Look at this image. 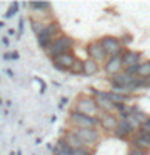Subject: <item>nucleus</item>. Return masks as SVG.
Returning a JSON list of instances; mask_svg holds the SVG:
<instances>
[{
	"label": "nucleus",
	"mask_w": 150,
	"mask_h": 155,
	"mask_svg": "<svg viewBox=\"0 0 150 155\" xmlns=\"http://www.w3.org/2000/svg\"><path fill=\"white\" fill-rule=\"evenodd\" d=\"M18 10H19V3H18V2H13L11 5H10V8L7 10V13H5V18H7V19L13 18L15 15L18 13Z\"/></svg>",
	"instance_id": "obj_22"
},
{
	"label": "nucleus",
	"mask_w": 150,
	"mask_h": 155,
	"mask_svg": "<svg viewBox=\"0 0 150 155\" xmlns=\"http://www.w3.org/2000/svg\"><path fill=\"white\" fill-rule=\"evenodd\" d=\"M34 155H36V153H34Z\"/></svg>",
	"instance_id": "obj_40"
},
{
	"label": "nucleus",
	"mask_w": 150,
	"mask_h": 155,
	"mask_svg": "<svg viewBox=\"0 0 150 155\" xmlns=\"http://www.w3.org/2000/svg\"><path fill=\"white\" fill-rule=\"evenodd\" d=\"M142 63V53L135 52V50H124L123 53V68H132L139 66Z\"/></svg>",
	"instance_id": "obj_11"
},
{
	"label": "nucleus",
	"mask_w": 150,
	"mask_h": 155,
	"mask_svg": "<svg viewBox=\"0 0 150 155\" xmlns=\"http://www.w3.org/2000/svg\"><path fill=\"white\" fill-rule=\"evenodd\" d=\"M139 131H144V133H148V134H150V116L144 121L142 124H140V129H139Z\"/></svg>",
	"instance_id": "obj_25"
},
{
	"label": "nucleus",
	"mask_w": 150,
	"mask_h": 155,
	"mask_svg": "<svg viewBox=\"0 0 150 155\" xmlns=\"http://www.w3.org/2000/svg\"><path fill=\"white\" fill-rule=\"evenodd\" d=\"M90 91H92V94H94V99L97 102L99 111H102L103 115H118V107L111 102V99L108 97V92L97 91L94 87H90Z\"/></svg>",
	"instance_id": "obj_3"
},
{
	"label": "nucleus",
	"mask_w": 150,
	"mask_h": 155,
	"mask_svg": "<svg viewBox=\"0 0 150 155\" xmlns=\"http://www.w3.org/2000/svg\"><path fill=\"white\" fill-rule=\"evenodd\" d=\"M142 79H144V78H142ZM144 87H150V76L144 79Z\"/></svg>",
	"instance_id": "obj_33"
},
{
	"label": "nucleus",
	"mask_w": 150,
	"mask_h": 155,
	"mask_svg": "<svg viewBox=\"0 0 150 155\" xmlns=\"http://www.w3.org/2000/svg\"><path fill=\"white\" fill-rule=\"evenodd\" d=\"M73 110L79 111L82 115H87V116H94V118H97V113H99V107H97L95 99L94 97H89V95H81L76 100Z\"/></svg>",
	"instance_id": "obj_5"
},
{
	"label": "nucleus",
	"mask_w": 150,
	"mask_h": 155,
	"mask_svg": "<svg viewBox=\"0 0 150 155\" xmlns=\"http://www.w3.org/2000/svg\"><path fill=\"white\" fill-rule=\"evenodd\" d=\"M74 45H76V41L71 36L61 34L60 37H57L55 41L45 48V53H47V57L52 60V58L60 57V55H63V53H71V50L74 48Z\"/></svg>",
	"instance_id": "obj_1"
},
{
	"label": "nucleus",
	"mask_w": 150,
	"mask_h": 155,
	"mask_svg": "<svg viewBox=\"0 0 150 155\" xmlns=\"http://www.w3.org/2000/svg\"><path fill=\"white\" fill-rule=\"evenodd\" d=\"M3 28V21H0V29H2Z\"/></svg>",
	"instance_id": "obj_37"
},
{
	"label": "nucleus",
	"mask_w": 150,
	"mask_h": 155,
	"mask_svg": "<svg viewBox=\"0 0 150 155\" xmlns=\"http://www.w3.org/2000/svg\"><path fill=\"white\" fill-rule=\"evenodd\" d=\"M132 133H134V131H132V128L128 124V121H126V120H119V123H118V126H116V129L113 131V136H115L116 139L128 140Z\"/></svg>",
	"instance_id": "obj_13"
},
{
	"label": "nucleus",
	"mask_w": 150,
	"mask_h": 155,
	"mask_svg": "<svg viewBox=\"0 0 150 155\" xmlns=\"http://www.w3.org/2000/svg\"><path fill=\"white\" fill-rule=\"evenodd\" d=\"M137 76L144 78V79L150 76V60H145V61H142L137 66Z\"/></svg>",
	"instance_id": "obj_18"
},
{
	"label": "nucleus",
	"mask_w": 150,
	"mask_h": 155,
	"mask_svg": "<svg viewBox=\"0 0 150 155\" xmlns=\"http://www.w3.org/2000/svg\"><path fill=\"white\" fill-rule=\"evenodd\" d=\"M16 155H23V152H21V150H18V152H16Z\"/></svg>",
	"instance_id": "obj_36"
},
{
	"label": "nucleus",
	"mask_w": 150,
	"mask_h": 155,
	"mask_svg": "<svg viewBox=\"0 0 150 155\" xmlns=\"http://www.w3.org/2000/svg\"><path fill=\"white\" fill-rule=\"evenodd\" d=\"M8 155H16V152H10Z\"/></svg>",
	"instance_id": "obj_38"
},
{
	"label": "nucleus",
	"mask_w": 150,
	"mask_h": 155,
	"mask_svg": "<svg viewBox=\"0 0 150 155\" xmlns=\"http://www.w3.org/2000/svg\"><path fill=\"white\" fill-rule=\"evenodd\" d=\"M3 105V102H2V99H0V107H2Z\"/></svg>",
	"instance_id": "obj_39"
},
{
	"label": "nucleus",
	"mask_w": 150,
	"mask_h": 155,
	"mask_svg": "<svg viewBox=\"0 0 150 155\" xmlns=\"http://www.w3.org/2000/svg\"><path fill=\"white\" fill-rule=\"evenodd\" d=\"M74 133L81 137V140L86 144V147L94 149L97 144L100 142V134L95 128H89V129H74Z\"/></svg>",
	"instance_id": "obj_8"
},
{
	"label": "nucleus",
	"mask_w": 150,
	"mask_h": 155,
	"mask_svg": "<svg viewBox=\"0 0 150 155\" xmlns=\"http://www.w3.org/2000/svg\"><path fill=\"white\" fill-rule=\"evenodd\" d=\"M99 123L102 126V129H105L106 133H113L119 123V118H118V115H102Z\"/></svg>",
	"instance_id": "obj_14"
},
{
	"label": "nucleus",
	"mask_w": 150,
	"mask_h": 155,
	"mask_svg": "<svg viewBox=\"0 0 150 155\" xmlns=\"http://www.w3.org/2000/svg\"><path fill=\"white\" fill-rule=\"evenodd\" d=\"M23 32H24V19L21 18L18 21V34H19V36H23Z\"/></svg>",
	"instance_id": "obj_29"
},
{
	"label": "nucleus",
	"mask_w": 150,
	"mask_h": 155,
	"mask_svg": "<svg viewBox=\"0 0 150 155\" xmlns=\"http://www.w3.org/2000/svg\"><path fill=\"white\" fill-rule=\"evenodd\" d=\"M119 41H121V45H129V44L132 42V37L131 36H123Z\"/></svg>",
	"instance_id": "obj_27"
},
{
	"label": "nucleus",
	"mask_w": 150,
	"mask_h": 155,
	"mask_svg": "<svg viewBox=\"0 0 150 155\" xmlns=\"http://www.w3.org/2000/svg\"><path fill=\"white\" fill-rule=\"evenodd\" d=\"M128 155H148L147 150H142V149H137V147H132L131 145L129 150H128Z\"/></svg>",
	"instance_id": "obj_24"
},
{
	"label": "nucleus",
	"mask_w": 150,
	"mask_h": 155,
	"mask_svg": "<svg viewBox=\"0 0 150 155\" xmlns=\"http://www.w3.org/2000/svg\"><path fill=\"white\" fill-rule=\"evenodd\" d=\"M73 155H95V150L89 147H82V149L73 150Z\"/></svg>",
	"instance_id": "obj_23"
},
{
	"label": "nucleus",
	"mask_w": 150,
	"mask_h": 155,
	"mask_svg": "<svg viewBox=\"0 0 150 155\" xmlns=\"http://www.w3.org/2000/svg\"><path fill=\"white\" fill-rule=\"evenodd\" d=\"M47 24L48 23H44V21H41V19H32V21H31V28H32V31H34L36 36H41Z\"/></svg>",
	"instance_id": "obj_20"
},
{
	"label": "nucleus",
	"mask_w": 150,
	"mask_h": 155,
	"mask_svg": "<svg viewBox=\"0 0 150 155\" xmlns=\"http://www.w3.org/2000/svg\"><path fill=\"white\" fill-rule=\"evenodd\" d=\"M100 71V65L94 60H90V58H87V60H84V76L87 78H92L95 74H99Z\"/></svg>",
	"instance_id": "obj_16"
},
{
	"label": "nucleus",
	"mask_w": 150,
	"mask_h": 155,
	"mask_svg": "<svg viewBox=\"0 0 150 155\" xmlns=\"http://www.w3.org/2000/svg\"><path fill=\"white\" fill-rule=\"evenodd\" d=\"M34 144H36V145H39V144H42V139H41V137H37V139H36V142H34Z\"/></svg>",
	"instance_id": "obj_35"
},
{
	"label": "nucleus",
	"mask_w": 150,
	"mask_h": 155,
	"mask_svg": "<svg viewBox=\"0 0 150 155\" xmlns=\"http://www.w3.org/2000/svg\"><path fill=\"white\" fill-rule=\"evenodd\" d=\"M19 55L16 52H11V53H3V60H18Z\"/></svg>",
	"instance_id": "obj_26"
},
{
	"label": "nucleus",
	"mask_w": 150,
	"mask_h": 155,
	"mask_svg": "<svg viewBox=\"0 0 150 155\" xmlns=\"http://www.w3.org/2000/svg\"><path fill=\"white\" fill-rule=\"evenodd\" d=\"M76 58L77 57L74 55V53H63V55H60V57L52 58V65H53V68H55L57 71L65 73V71L71 70V66L74 65Z\"/></svg>",
	"instance_id": "obj_9"
},
{
	"label": "nucleus",
	"mask_w": 150,
	"mask_h": 155,
	"mask_svg": "<svg viewBox=\"0 0 150 155\" xmlns=\"http://www.w3.org/2000/svg\"><path fill=\"white\" fill-rule=\"evenodd\" d=\"M70 73H71V74H74V76L84 74V60H79V58H76V61H74V65L71 66Z\"/></svg>",
	"instance_id": "obj_19"
},
{
	"label": "nucleus",
	"mask_w": 150,
	"mask_h": 155,
	"mask_svg": "<svg viewBox=\"0 0 150 155\" xmlns=\"http://www.w3.org/2000/svg\"><path fill=\"white\" fill-rule=\"evenodd\" d=\"M2 44L5 47H10V39L8 37H2Z\"/></svg>",
	"instance_id": "obj_32"
},
{
	"label": "nucleus",
	"mask_w": 150,
	"mask_h": 155,
	"mask_svg": "<svg viewBox=\"0 0 150 155\" xmlns=\"http://www.w3.org/2000/svg\"><path fill=\"white\" fill-rule=\"evenodd\" d=\"M86 50H87V57H89L90 60L97 61L99 65L100 63H105L106 60H108V55H106V52L103 50L100 41H92L90 44H87Z\"/></svg>",
	"instance_id": "obj_7"
},
{
	"label": "nucleus",
	"mask_w": 150,
	"mask_h": 155,
	"mask_svg": "<svg viewBox=\"0 0 150 155\" xmlns=\"http://www.w3.org/2000/svg\"><path fill=\"white\" fill-rule=\"evenodd\" d=\"M63 140H65V142L70 145V147L73 149V150H76V149H82V147H86V144L82 142L81 140V137L79 136H77L74 131H65V133H63V137H61Z\"/></svg>",
	"instance_id": "obj_15"
},
{
	"label": "nucleus",
	"mask_w": 150,
	"mask_h": 155,
	"mask_svg": "<svg viewBox=\"0 0 150 155\" xmlns=\"http://www.w3.org/2000/svg\"><path fill=\"white\" fill-rule=\"evenodd\" d=\"M100 44L103 47V50L106 52V55L110 57H116V55H123V45H121V41L115 36H105L100 39Z\"/></svg>",
	"instance_id": "obj_6"
},
{
	"label": "nucleus",
	"mask_w": 150,
	"mask_h": 155,
	"mask_svg": "<svg viewBox=\"0 0 150 155\" xmlns=\"http://www.w3.org/2000/svg\"><path fill=\"white\" fill-rule=\"evenodd\" d=\"M103 70L105 73L108 76H116V74H119L121 71L124 70L123 68V55H116V57H110L108 60L105 61V66H103Z\"/></svg>",
	"instance_id": "obj_10"
},
{
	"label": "nucleus",
	"mask_w": 150,
	"mask_h": 155,
	"mask_svg": "<svg viewBox=\"0 0 150 155\" xmlns=\"http://www.w3.org/2000/svg\"><path fill=\"white\" fill-rule=\"evenodd\" d=\"M61 34H63V32H61L60 23L53 19V21H50V23H48L47 26H45V29L42 31L41 36H37V44H39V47L45 50V48L50 45V44L55 41L57 37H60Z\"/></svg>",
	"instance_id": "obj_2"
},
{
	"label": "nucleus",
	"mask_w": 150,
	"mask_h": 155,
	"mask_svg": "<svg viewBox=\"0 0 150 155\" xmlns=\"http://www.w3.org/2000/svg\"><path fill=\"white\" fill-rule=\"evenodd\" d=\"M15 34H16V31H15V29H11V28H10V29H8V36H15Z\"/></svg>",
	"instance_id": "obj_34"
},
{
	"label": "nucleus",
	"mask_w": 150,
	"mask_h": 155,
	"mask_svg": "<svg viewBox=\"0 0 150 155\" xmlns=\"http://www.w3.org/2000/svg\"><path fill=\"white\" fill-rule=\"evenodd\" d=\"M121 120H126V121H128V124L131 126V128H132L134 133L140 129V121H139L137 118H135L134 115H129V116H126V118H121Z\"/></svg>",
	"instance_id": "obj_21"
},
{
	"label": "nucleus",
	"mask_w": 150,
	"mask_h": 155,
	"mask_svg": "<svg viewBox=\"0 0 150 155\" xmlns=\"http://www.w3.org/2000/svg\"><path fill=\"white\" fill-rule=\"evenodd\" d=\"M5 74H7L10 79H15V73H13V70H10V68H5Z\"/></svg>",
	"instance_id": "obj_31"
},
{
	"label": "nucleus",
	"mask_w": 150,
	"mask_h": 155,
	"mask_svg": "<svg viewBox=\"0 0 150 155\" xmlns=\"http://www.w3.org/2000/svg\"><path fill=\"white\" fill-rule=\"evenodd\" d=\"M68 121L70 124H73L74 129H89V128H97L99 123V118H94V116H87L82 115L76 110L70 111V116H68Z\"/></svg>",
	"instance_id": "obj_4"
},
{
	"label": "nucleus",
	"mask_w": 150,
	"mask_h": 155,
	"mask_svg": "<svg viewBox=\"0 0 150 155\" xmlns=\"http://www.w3.org/2000/svg\"><path fill=\"white\" fill-rule=\"evenodd\" d=\"M34 81H36V82H39V86H41V92L44 94V92L47 91V86H45V82H44L42 79H39V78H34Z\"/></svg>",
	"instance_id": "obj_28"
},
{
	"label": "nucleus",
	"mask_w": 150,
	"mask_h": 155,
	"mask_svg": "<svg viewBox=\"0 0 150 155\" xmlns=\"http://www.w3.org/2000/svg\"><path fill=\"white\" fill-rule=\"evenodd\" d=\"M66 104H68V97H61V99H60V104H58V108L61 110Z\"/></svg>",
	"instance_id": "obj_30"
},
{
	"label": "nucleus",
	"mask_w": 150,
	"mask_h": 155,
	"mask_svg": "<svg viewBox=\"0 0 150 155\" xmlns=\"http://www.w3.org/2000/svg\"><path fill=\"white\" fill-rule=\"evenodd\" d=\"M132 147H137V149H142V150H150V134L148 133H144V131H137V136L134 139L129 140Z\"/></svg>",
	"instance_id": "obj_12"
},
{
	"label": "nucleus",
	"mask_w": 150,
	"mask_h": 155,
	"mask_svg": "<svg viewBox=\"0 0 150 155\" xmlns=\"http://www.w3.org/2000/svg\"><path fill=\"white\" fill-rule=\"evenodd\" d=\"M29 8L32 10V12H36L37 15H44V16H47V12L52 8L50 3H39V2H31L28 5Z\"/></svg>",
	"instance_id": "obj_17"
}]
</instances>
